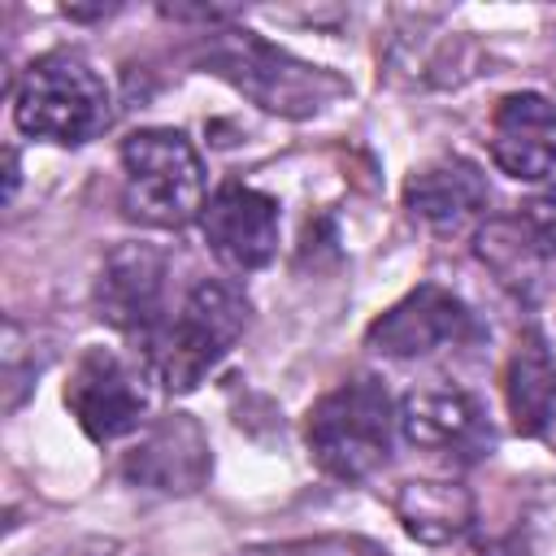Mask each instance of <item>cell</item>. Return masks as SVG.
<instances>
[{
	"mask_svg": "<svg viewBox=\"0 0 556 556\" xmlns=\"http://www.w3.org/2000/svg\"><path fill=\"white\" fill-rule=\"evenodd\" d=\"M491 161L517 182H539L556 169V104L539 91H513L491 113Z\"/></svg>",
	"mask_w": 556,
	"mask_h": 556,
	"instance_id": "10",
	"label": "cell"
},
{
	"mask_svg": "<svg viewBox=\"0 0 556 556\" xmlns=\"http://www.w3.org/2000/svg\"><path fill=\"white\" fill-rule=\"evenodd\" d=\"M208 65L222 78H230L248 100H256L269 113H282V117H308L343 91V83L330 78L326 70L304 65V61L287 56L282 48H274L248 30L217 35Z\"/></svg>",
	"mask_w": 556,
	"mask_h": 556,
	"instance_id": "5",
	"label": "cell"
},
{
	"mask_svg": "<svg viewBox=\"0 0 556 556\" xmlns=\"http://www.w3.org/2000/svg\"><path fill=\"white\" fill-rule=\"evenodd\" d=\"M395 430L400 421L387 387L365 374L330 387L304 421V439L317 469L339 482H365L369 473H378L391 460Z\"/></svg>",
	"mask_w": 556,
	"mask_h": 556,
	"instance_id": "3",
	"label": "cell"
},
{
	"mask_svg": "<svg viewBox=\"0 0 556 556\" xmlns=\"http://www.w3.org/2000/svg\"><path fill=\"white\" fill-rule=\"evenodd\" d=\"M122 204L126 217L182 230L204 213V161L174 126H143L122 139Z\"/></svg>",
	"mask_w": 556,
	"mask_h": 556,
	"instance_id": "4",
	"label": "cell"
},
{
	"mask_svg": "<svg viewBox=\"0 0 556 556\" xmlns=\"http://www.w3.org/2000/svg\"><path fill=\"white\" fill-rule=\"evenodd\" d=\"M200 230L226 269H261L278 252V200L248 182H222L200 213Z\"/></svg>",
	"mask_w": 556,
	"mask_h": 556,
	"instance_id": "9",
	"label": "cell"
},
{
	"mask_svg": "<svg viewBox=\"0 0 556 556\" xmlns=\"http://www.w3.org/2000/svg\"><path fill=\"white\" fill-rule=\"evenodd\" d=\"M65 408L83 426L87 439L113 443L130 430H139L148 413V387L143 374L117 356L113 348H87L65 382Z\"/></svg>",
	"mask_w": 556,
	"mask_h": 556,
	"instance_id": "6",
	"label": "cell"
},
{
	"mask_svg": "<svg viewBox=\"0 0 556 556\" xmlns=\"http://www.w3.org/2000/svg\"><path fill=\"white\" fill-rule=\"evenodd\" d=\"M243 330H248L243 291L222 278H204L143 343V356H148V369L161 378V387L182 395V391H195L230 356Z\"/></svg>",
	"mask_w": 556,
	"mask_h": 556,
	"instance_id": "2",
	"label": "cell"
},
{
	"mask_svg": "<svg viewBox=\"0 0 556 556\" xmlns=\"http://www.w3.org/2000/svg\"><path fill=\"white\" fill-rule=\"evenodd\" d=\"M504 400L517 434H543L556 421V356L534 330L508 356Z\"/></svg>",
	"mask_w": 556,
	"mask_h": 556,
	"instance_id": "14",
	"label": "cell"
},
{
	"mask_svg": "<svg viewBox=\"0 0 556 556\" xmlns=\"http://www.w3.org/2000/svg\"><path fill=\"white\" fill-rule=\"evenodd\" d=\"M400 434L413 447L426 452H460L473 456L482 443H491V430L473 404V395L456 391V387H417L400 400L395 408Z\"/></svg>",
	"mask_w": 556,
	"mask_h": 556,
	"instance_id": "13",
	"label": "cell"
},
{
	"mask_svg": "<svg viewBox=\"0 0 556 556\" xmlns=\"http://www.w3.org/2000/svg\"><path fill=\"white\" fill-rule=\"evenodd\" d=\"M269 556H378L365 543H343V539H317V543H287Z\"/></svg>",
	"mask_w": 556,
	"mask_h": 556,
	"instance_id": "17",
	"label": "cell"
},
{
	"mask_svg": "<svg viewBox=\"0 0 556 556\" xmlns=\"http://www.w3.org/2000/svg\"><path fill=\"white\" fill-rule=\"evenodd\" d=\"M165 278L169 261L165 252L148 243H122L109 252L100 278H96V313L113 330L148 343L165 326Z\"/></svg>",
	"mask_w": 556,
	"mask_h": 556,
	"instance_id": "8",
	"label": "cell"
},
{
	"mask_svg": "<svg viewBox=\"0 0 556 556\" xmlns=\"http://www.w3.org/2000/svg\"><path fill=\"white\" fill-rule=\"evenodd\" d=\"M486 178L469 156H430L404 182V208L430 230H465L486 213Z\"/></svg>",
	"mask_w": 556,
	"mask_h": 556,
	"instance_id": "12",
	"label": "cell"
},
{
	"mask_svg": "<svg viewBox=\"0 0 556 556\" xmlns=\"http://www.w3.org/2000/svg\"><path fill=\"white\" fill-rule=\"evenodd\" d=\"M465 339H473V313L460 295H452L439 282H421L417 291L395 300L382 317H374L365 330V343L395 361L434 356Z\"/></svg>",
	"mask_w": 556,
	"mask_h": 556,
	"instance_id": "7",
	"label": "cell"
},
{
	"mask_svg": "<svg viewBox=\"0 0 556 556\" xmlns=\"http://www.w3.org/2000/svg\"><path fill=\"white\" fill-rule=\"evenodd\" d=\"M395 513L417 543L439 547V543L460 539L473 526V495L460 482L421 478V482H404L395 491Z\"/></svg>",
	"mask_w": 556,
	"mask_h": 556,
	"instance_id": "15",
	"label": "cell"
},
{
	"mask_svg": "<svg viewBox=\"0 0 556 556\" xmlns=\"http://www.w3.org/2000/svg\"><path fill=\"white\" fill-rule=\"evenodd\" d=\"M13 122L30 139L78 148L109 130L113 96L104 74L74 48L43 52L26 65L13 91Z\"/></svg>",
	"mask_w": 556,
	"mask_h": 556,
	"instance_id": "1",
	"label": "cell"
},
{
	"mask_svg": "<svg viewBox=\"0 0 556 556\" xmlns=\"http://www.w3.org/2000/svg\"><path fill=\"white\" fill-rule=\"evenodd\" d=\"M208 469H213L208 439L187 413H174V417L156 421L122 460V473L130 482L152 486V491H169V495L200 491Z\"/></svg>",
	"mask_w": 556,
	"mask_h": 556,
	"instance_id": "11",
	"label": "cell"
},
{
	"mask_svg": "<svg viewBox=\"0 0 556 556\" xmlns=\"http://www.w3.org/2000/svg\"><path fill=\"white\" fill-rule=\"evenodd\" d=\"M517 226H521V235L530 239V248H534L539 256H556V182L539 187V191L521 204Z\"/></svg>",
	"mask_w": 556,
	"mask_h": 556,
	"instance_id": "16",
	"label": "cell"
}]
</instances>
